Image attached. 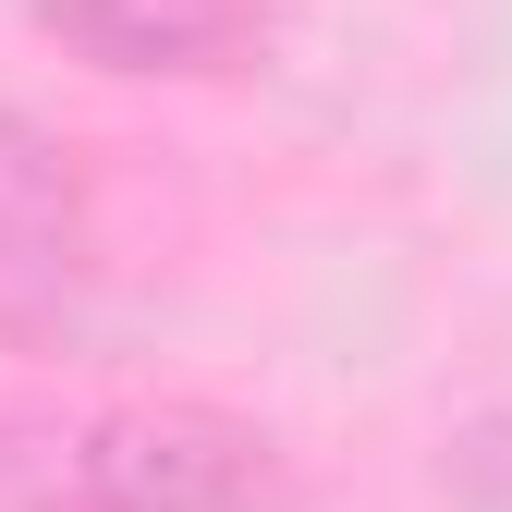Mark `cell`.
Segmentation results:
<instances>
[{
    "label": "cell",
    "instance_id": "1",
    "mask_svg": "<svg viewBox=\"0 0 512 512\" xmlns=\"http://www.w3.org/2000/svg\"><path fill=\"white\" fill-rule=\"evenodd\" d=\"M293 452L232 403H49L0 415V512H269Z\"/></svg>",
    "mask_w": 512,
    "mask_h": 512
},
{
    "label": "cell",
    "instance_id": "2",
    "mask_svg": "<svg viewBox=\"0 0 512 512\" xmlns=\"http://www.w3.org/2000/svg\"><path fill=\"white\" fill-rule=\"evenodd\" d=\"M98 293V232H86V171L61 135L0 110V342H61Z\"/></svg>",
    "mask_w": 512,
    "mask_h": 512
},
{
    "label": "cell",
    "instance_id": "3",
    "mask_svg": "<svg viewBox=\"0 0 512 512\" xmlns=\"http://www.w3.org/2000/svg\"><path fill=\"white\" fill-rule=\"evenodd\" d=\"M37 37L98 74H220L256 49V0H37Z\"/></svg>",
    "mask_w": 512,
    "mask_h": 512
},
{
    "label": "cell",
    "instance_id": "4",
    "mask_svg": "<svg viewBox=\"0 0 512 512\" xmlns=\"http://www.w3.org/2000/svg\"><path fill=\"white\" fill-rule=\"evenodd\" d=\"M452 488L476 500V512H512V427H476L464 452H452Z\"/></svg>",
    "mask_w": 512,
    "mask_h": 512
}]
</instances>
